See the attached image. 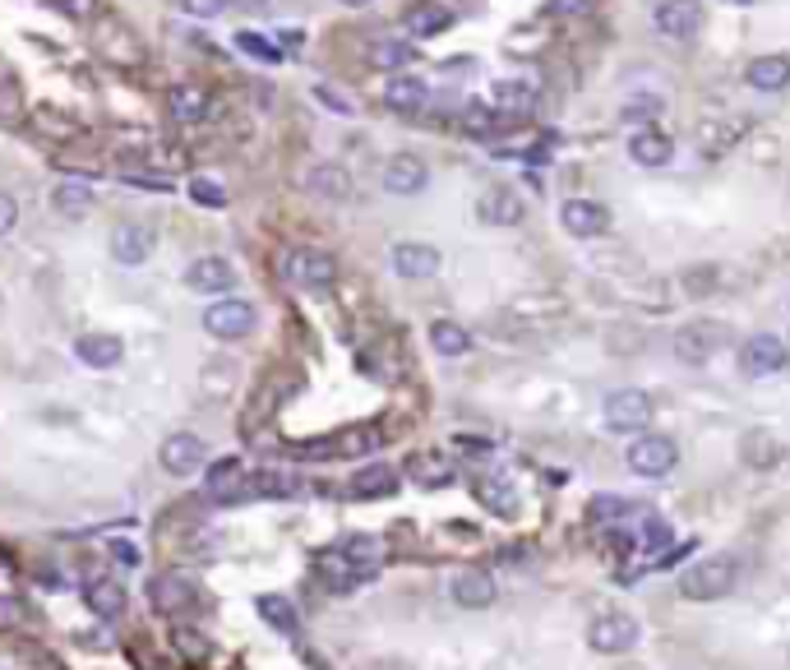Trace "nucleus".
I'll return each instance as SVG.
<instances>
[{
	"mask_svg": "<svg viewBox=\"0 0 790 670\" xmlns=\"http://www.w3.org/2000/svg\"><path fill=\"white\" fill-rule=\"evenodd\" d=\"M388 264H393V273H398V278L420 282V278H435L439 273V250L426 245V241H398V245H393V254H388Z\"/></svg>",
	"mask_w": 790,
	"mask_h": 670,
	"instance_id": "2eb2a0df",
	"label": "nucleus"
},
{
	"mask_svg": "<svg viewBox=\"0 0 790 670\" xmlns=\"http://www.w3.org/2000/svg\"><path fill=\"white\" fill-rule=\"evenodd\" d=\"M550 10L555 14H578V10H588V0H550Z\"/></svg>",
	"mask_w": 790,
	"mask_h": 670,
	"instance_id": "5fc2aeb1",
	"label": "nucleus"
},
{
	"mask_svg": "<svg viewBox=\"0 0 790 670\" xmlns=\"http://www.w3.org/2000/svg\"><path fill=\"white\" fill-rule=\"evenodd\" d=\"M301 495V481L292 472H246L236 481V491L222 504H246V500H292Z\"/></svg>",
	"mask_w": 790,
	"mask_h": 670,
	"instance_id": "6e6552de",
	"label": "nucleus"
},
{
	"mask_svg": "<svg viewBox=\"0 0 790 670\" xmlns=\"http://www.w3.org/2000/svg\"><path fill=\"white\" fill-rule=\"evenodd\" d=\"M254 305L241 301V296H218L214 305L204 311V328L214 333V338L222 343H236V338H246V333H254Z\"/></svg>",
	"mask_w": 790,
	"mask_h": 670,
	"instance_id": "20e7f679",
	"label": "nucleus"
},
{
	"mask_svg": "<svg viewBox=\"0 0 790 670\" xmlns=\"http://www.w3.org/2000/svg\"><path fill=\"white\" fill-rule=\"evenodd\" d=\"M380 186L388 190V195H420L430 186V167L416 158V153H393V158L380 167Z\"/></svg>",
	"mask_w": 790,
	"mask_h": 670,
	"instance_id": "9b49d317",
	"label": "nucleus"
},
{
	"mask_svg": "<svg viewBox=\"0 0 790 670\" xmlns=\"http://www.w3.org/2000/svg\"><path fill=\"white\" fill-rule=\"evenodd\" d=\"M61 14H70V19H93L97 14V0H51Z\"/></svg>",
	"mask_w": 790,
	"mask_h": 670,
	"instance_id": "09e8293b",
	"label": "nucleus"
},
{
	"mask_svg": "<svg viewBox=\"0 0 790 670\" xmlns=\"http://www.w3.org/2000/svg\"><path fill=\"white\" fill-rule=\"evenodd\" d=\"M601 417L620 435H643V426L652 421V398L643 389H615V394H605Z\"/></svg>",
	"mask_w": 790,
	"mask_h": 670,
	"instance_id": "39448f33",
	"label": "nucleus"
},
{
	"mask_svg": "<svg viewBox=\"0 0 790 670\" xmlns=\"http://www.w3.org/2000/svg\"><path fill=\"white\" fill-rule=\"evenodd\" d=\"M51 203H56V213H65V218H84L93 209V186L89 180H61V186L51 190Z\"/></svg>",
	"mask_w": 790,
	"mask_h": 670,
	"instance_id": "2f4dec72",
	"label": "nucleus"
},
{
	"mask_svg": "<svg viewBox=\"0 0 790 670\" xmlns=\"http://www.w3.org/2000/svg\"><path fill=\"white\" fill-rule=\"evenodd\" d=\"M74 356L84 360L89 370H112L125 360V343L116 338V333H79L74 338Z\"/></svg>",
	"mask_w": 790,
	"mask_h": 670,
	"instance_id": "a211bd4d",
	"label": "nucleus"
},
{
	"mask_svg": "<svg viewBox=\"0 0 790 670\" xmlns=\"http://www.w3.org/2000/svg\"><path fill=\"white\" fill-rule=\"evenodd\" d=\"M153 245H157V237H153V227H144V222H121L116 231H112V254H116V264H144L148 254H153Z\"/></svg>",
	"mask_w": 790,
	"mask_h": 670,
	"instance_id": "6ab92c4d",
	"label": "nucleus"
},
{
	"mask_svg": "<svg viewBox=\"0 0 790 670\" xmlns=\"http://www.w3.org/2000/svg\"><path fill=\"white\" fill-rule=\"evenodd\" d=\"M426 97H430V88L420 84L416 74H393L384 84V107H393V112H420Z\"/></svg>",
	"mask_w": 790,
	"mask_h": 670,
	"instance_id": "cd10ccee",
	"label": "nucleus"
},
{
	"mask_svg": "<svg viewBox=\"0 0 790 670\" xmlns=\"http://www.w3.org/2000/svg\"><path fill=\"white\" fill-rule=\"evenodd\" d=\"M628 158H634L638 167H666L675 158V144L662 130H638L634 139H628Z\"/></svg>",
	"mask_w": 790,
	"mask_h": 670,
	"instance_id": "c85d7f7f",
	"label": "nucleus"
},
{
	"mask_svg": "<svg viewBox=\"0 0 790 670\" xmlns=\"http://www.w3.org/2000/svg\"><path fill=\"white\" fill-rule=\"evenodd\" d=\"M342 6H371V0H342Z\"/></svg>",
	"mask_w": 790,
	"mask_h": 670,
	"instance_id": "13d9d810",
	"label": "nucleus"
},
{
	"mask_svg": "<svg viewBox=\"0 0 790 670\" xmlns=\"http://www.w3.org/2000/svg\"><path fill=\"white\" fill-rule=\"evenodd\" d=\"M490 102H495V112H532L537 107V88L522 84V80H499L490 88Z\"/></svg>",
	"mask_w": 790,
	"mask_h": 670,
	"instance_id": "473e14b6",
	"label": "nucleus"
},
{
	"mask_svg": "<svg viewBox=\"0 0 790 670\" xmlns=\"http://www.w3.org/2000/svg\"><path fill=\"white\" fill-rule=\"evenodd\" d=\"M726 343V328L713 324V320H694V324H684L675 333V356L684 360V366H707Z\"/></svg>",
	"mask_w": 790,
	"mask_h": 670,
	"instance_id": "0eeeda50",
	"label": "nucleus"
},
{
	"mask_svg": "<svg viewBox=\"0 0 790 670\" xmlns=\"http://www.w3.org/2000/svg\"><path fill=\"white\" fill-rule=\"evenodd\" d=\"M231 6H241V10H254V6H263V0H231Z\"/></svg>",
	"mask_w": 790,
	"mask_h": 670,
	"instance_id": "4d7b16f0",
	"label": "nucleus"
},
{
	"mask_svg": "<svg viewBox=\"0 0 790 670\" xmlns=\"http://www.w3.org/2000/svg\"><path fill=\"white\" fill-rule=\"evenodd\" d=\"M740 370L749 379H768L777 370H786V343L777 333H753V338L740 347Z\"/></svg>",
	"mask_w": 790,
	"mask_h": 670,
	"instance_id": "ddd939ff",
	"label": "nucleus"
},
{
	"mask_svg": "<svg viewBox=\"0 0 790 670\" xmlns=\"http://www.w3.org/2000/svg\"><path fill=\"white\" fill-rule=\"evenodd\" d=\"M624 462H628V472H638L647 481H662V477L675 472L679 449H675V440H666V435H643V440L628 444Z\"/></svg>",
	"mask_w": 790,
	"mask_h": 670,
	"instance_id": "7ed1b4c3",
	"label": "nucleus"
},
{
	"mask_svg": "<svg viewBox=\"0 0 790 670\" xmlns=\"http://www.w3.org/2000/svg\"><path fill=\"white\" fill-rule=\"evenodd\" d=\"M195 601H199V587H195V578H186L180 569H167V574H157L148 583V606L157 615H180V610H190Z\"/></svg>",
	"mask_w": 790,
	"mask_h": 670,
	"instance_id": "9d476101",
	"label": "nucleus"
},
{
	"mask_svg": "<svg viewBox=\"0 0 790 670\" xmlns=\"http://www.w3.org/2000/svg\"><path fill=\"white\" fill-rule=\"evenodd\" d=\"M190 199L199 203V209H222L227 203V186L218 176H190Z\"/></svg>",
	"mask_w": 790,
	"mask_h": 670,
	"instance_id": "a19ab883",
	"label": "nucleus"
},
{
	"mask_svg": "<svg viewBox=\"0 0 790 670\" xmlns=\"http://www.w3.org/2000/svg\"><path fill=\"white\" fill-rule=\"evenodd\" d=\"M254 610L263 615V625H273L278 634H297V629H301V615H297L292 597H278V592H263V597L254 601Z\"/></svg>",
	"mask_w": 790,
	"mask_h": 670,
	"instance_id": "7c9ffc66",
	"label": "nucleus"
},
{
	"mask_svg": "<svg viewBox=\"0 0 790 670\" xmlns=\"http://www.w3.org/2000/svg\"><path fill=\"white\" fill-rule=\"evenodd\" d=\"M652 23L656 33H666L675 42H689L703 33V6L698 0H662V6L652 10Z\"/></svg>",
	"mask_w": 790,
	"mask_h": 670,
	"instance_id": "f8f14e48",
	"label": "nucleus"
},
{
	"mask_svg": "<svg viewBox=\"0 0 790 670\" xmlns=\"http://www.w3.org/2000/svg\"><path fill=\"white\" fill-rule=\"evenodd\" d=\"M23 121V88L14 84V74H0V125Z\"/></svg>",
	"mask_w": 790,
	"mask_h": 670,
	"instance_id": "79ce46f5",
	"label": "nucleus"
},
{
	"mask_svg": "<svg viewBox=\"0 0 790 670\" xmlns=\"http://www.w3.org/2000/svg\"><path fill=\"white\" fill-rule=\"evenodd\" d=\"M157 462H163L167 477H195L208 462V449H204L199 435L176 430V435H167V440H163V449H157Z\"/></svg>",
	"mask_w": 790,
	"mask_h": 670,
	"instance_id": "1a4fd4ad",
	"label": "nucleus"
},
{
	"mask_svg": "<svg viewBox=\"0 0 790 670\" xmlns=\"http://www.w3.org/2000/svg\"><path fill=\"white\" fill-rule=\"evenodd\" d=\"M412 56H416V46H407V42H375L371 46L375 70H403V65H412Z\"/></svg>",
	"mask_w": 790,
	"mask_h": 670,
	"instance_id": "ea45409f",
	"label": "nucleus"
},
{
	"mask_svg": "<svg viewBox=\"0 0 790 670\" xmlns=\"http://www.w3.org/2000/svg\"><path fill=\"white\" fill-rule=\"evenodd\" d=\"M726 6H753V0H726Z\"/></svg>",
	"mask_w": 790,
	"mask_h": 670,
	"instance_id": "bf43d9fd",
	"label": "nucleus"
},
{
	"mask_svg": "<svg viewBox=\"0 0 790 670\" xmlns=\"http://www.w3.org/2000/svg\"><path fill=\"white\" fill-rule=\"evenodd\" d=\"M320 574H324V583H329V592H356L365 578L352 569L347 559H342V551H324L320 555Z\"/></svg>",
	"mask_w": 790,
	"mask_h": 670,
	"instance_id": "c9c22d12",
	"label": "nucleus"
},
{
	"mask_svg": "<svg viewBox=\"0 0 790 670\" xmlns=\"http://www.w3.org/2000/svg\"><path fill=\"white\" fill-rule=\"evenodd\" d=\"M656 112H662V102H656V97H643V102H628V107H624V116H628V121H634V116H656Z\"/></svg>",
	"mask_w": 790,
	"mask_h": 670,
	"instance_id": "864d4df0",
	"label": "nucleus"
},
{
	"mask_svg": "<svg viewBox=\"0 0 790 670\" xmlns=\"http://www.w3.org/2000/svg\"><path fill=\"white\" fill-rule=\"evenodd\" d=\"M449 597H454L462 610H486V606H495L499 587H495V578H490L486 569H458V574L449 578Z\"/></svg>",
	"mask_w": 790,
	"mask_h": 670,
	"instance_id": "dca6fc26",
	"label": "nucleus"
},
{
	"mask_svg": "<svg viewBox=\"0 0 790 670\" xmlns=\"http://www.w3.org/2000/svg\"><path fill=\"white\" fill-rule=\"evenodd\" d=\"M282 273L297 282V287H305V292H324V287H333L337 282V260L329 250H292L282 260Z\"/></svg>",
	"mask_w": 790,
	"mask_h": 670,
	"instance_id": "423d86ee",
	"label": "nucleus"
},
{
	"mask_svg": "<svg viewBox=\"0 0 790 670\" xmlns=\"http://www.w3.org/2000/svg\"><path fill=\"white\" fill-rule=\"evenodd\" d=\"M592 513H596V519H624V513H634V504L620 500V495H596Z\"/></svg>",
	"mask_w": 790,
	"mask_h": 670,
	"instance_id": "49530a36",
	"label": "nucleus"
},
{
	"mask_svg": "<svg viewBox=\"0 0 790 670\" xmlns=\"http://www.w3.org/2000/svg\"><path fill=\"white\" fill-rule=\"evenodd\" d=\"M781 440L777 435H768V430H749L745 440H740V462L745 468H777L781 462Z\"/></svg>",
	"mask_w": 790,
	"mask_h": 670,
	"instance_id": "c756f323",
	"label": "nucleus"
},
{
	"mask_svg": "<svg viewBox=\"0 0 790 670\" xmlns=\"http://www.w3.org/2000/svg\"><path fill=\"white\" fill-rule=\"evenodd\" d=\"M477 500H481L486 509H495V513H513V509H518V495H513L509 477H481V481H477Z\"/></svg>",
	"mask_w": 790,
	"mask_h": 670,
	"instance_id": "4c0bfd02",
	"label": "nucleus"
},
{
	"mask_svg": "<svg viewBox=\"0 0 790 670\" xmlns=\"http://www.w3.org/2000/svg\"><path fill=\"white\" fill-rule=\"evenodd\" d=\"M14 222H19V203H14V195L0 190V237H10Z\"/></svg>",
	"mask_w": 790,
	"mask_h": 670,
	"instance_id": "8fccbe9b",
	"label": "nucleus"
},
{
	"mask_svg": "<svg viewBox=\"0 0 790 670\" xmlns=\"http://www.w3.org/2000/svg\"><path fill=\"white\" fill-rule=\"evenodd\" d=\"M638 642V620L628 610H605L588 625V648L605 652V657H620Z\"/></svg>",
	"mask_w": 790,
	"mask_h": 670,
	"instance_id": "f03ea898",
	"label": "nucleus"
},
{
	"mask_svg": "<svg viewBox=\"0 0 790 670\" xmlns=\"http://www.w3.org/2000/svg\"><path fill=\"white\" fill-rule=\"evenodd\" d=\"M740 583V564L730 555H707L679 574V597L684 601H721Z\"/></svg>",
	"mask_w": 790,
	"mask_h": 670,
	"instance_id": "f257e3e1",
	"label": "nucleus"
},
{
	"mask_svg": "<svg viewBox=\"0 0 790 670\" xmlns=\"http://www.w3.org/2000/svg\"><path fill=\"white\" fill-rule=\"evenodd\" d=\"M398 491V472L384 468V462H371V468H361L352 481H347V495L352 500H384Z\"/></svg>",
	"mask_w": 790,
	"mask_h": 670,
	"instance_id": "393cba45",
	"label": "nucleus"
},
{
	"mask_svg": "<svg viewBox=\"0 0 790 670\" xmlns=\"http://www.w3.org/2000/svg\"><path fill=\"white\" fill-rule=\"evenodd\" d=\"M84 601H89V610L97 615V620H121L125 615V587L116 578H93L84 587Z\"/></svg>",
	"mask_w": 790,
	"mask_h": 670,
	"instance_id": "a878e982",
	"label": "nucleus"
},
{
	"mask_svg": "<svg viewBox=\"0 0 790 670\" xmlns=\"http://www.w3.org/2000/svg\"><path fill=\"white\" fill-rule=\"evenodd\" d=\"M305 190L320 195V199L342 203V199H352V171L337 167V163H314V167L305 171Z\"/></svg>",
	"mask_w": 790,
	"mask_h": 670,
	"instance_id": "412c9836",
	"label": "nucleus"
},
{
	"mask_svg": "<svg viewBox=\"0 0 790 670\" xmlns=\"http://www.w3.org/2000/svg\"><path fill=\"white\" fill-rule=\"evenodd\" d=\"M176 10H186L190 19H218L231 10V0H176Z\"/></svg>",
	"mask_w": 790,
	"mask_h": 670,
	"instance_id": "a18cd8bd",
	"label": "nucleus"
},
{
	"mask_svg": "<svg viewBox=\"0 0 790 670\" xmlns=\"http://www.w3.org/2000/svg\"><path fill=\"white\" fill-rule=\"evenodd\" d=\"M467 130L471 135H490L495 130V112L481 107V102H471V107H467Z\"/></svg>",
	"mask_w": 790,
	"mask_h": 670,
	"instance_id": "de8ad7c7",
	"label": "nucleus"
},
{
	"mask_svg": "<svg viewBox=\"0 0 790 670\" xmlns=\"http://www.w3.org/2000/svg\"><path fill=\"white\" fill-rule=\"evenodd\" d=\"M689 287H694V296H707L717 287V269H698V273H689Z\"/></svg>",
	"mask_w": 790,
	"mask_h": 670,
	"instance_id": "603ef678",
	"label": "nucleus"
},
{
	"mask_svg": "<svg viewBox=\"0 0 790 670\" xmlns=\"http://www.w3.org/2000/svg\"><path fill=\"white\" fill-rule=\"evenodd\" d=\"M236 46H241L246 56H254V61H269V65L282 61V51H278L269 38H259V33H236Z\"/></svg>",
	"mask_w": 790,
	"mask_h": 670,
	"instance_id": "37998d69",
	"label": "nucleus"
},
{
	"mask_svg": "<svg viewBox=\"0 0 790 670\" xmlns=\"http://www.w3.org/2000/svg\"><path fill=\"white\" fill-rule=\"evenodd\" d=\"M112 551H116L121 564H139V555H135V546H129V541H112Z\"/></svg>",
	"mask_w": 790,
	"mask_h": 670,
	"instance_id": "6e6d98bb",
	"label": "nucleus"
},
{
	"mask_svg": "<svg viewBox=\"0 0 790 670\" xmlns=\"http://www.w3.org/2000/svg\"><path fill=\"white\" fill-rule=\"evenodd\" d=\"M745 80L758 93H781L790 84V56H753L749 70H745Z\"/></svg>",
	"mask_w": 790,
	"mask_h": 670,
	"instance_id": "bb28decb",
	"label": "nucleus"
},
{
	"mask_svg": "<svg viewBox=\"0 0 790 670\" xmlns=\"http://www.w3.org/2000/svg\"><path fill=\"white\" fill-rule=\"evenodd\" d=\"M33 130L46 139H74L79 125H74V116H65L56 107H33Z\"/></svg>",
	"mask_w": 790,
	"mask_h": 670,
	"instance_id": "58836bf2",
	"label": "nucleus"
},
{
	"mask_svg": "<svg viewBox=\"0 0 790 670\" xmlns=\"http://www.w3.org/2000/svg\"><path fill=\"white\" fill-rule=\"evenodd\" d=\"M337 551H342V559H347L365 583H371V578L384 569V541H380V536H347Z\"/></svg>",
	"mask_w": 790,
	"mask_h": 670,
	"instance_id": "5701e85b",
	"label": "nucleus"
},
{
	"mask_svg": "<svg viewBox=\"0 0 790 670\" xmlns=\"http://www.w3.org/2000/svg\"><path fill=\"white\" fill-rule=\"evenodd\" d=\"M167 107H171V121L180 125H199L208 116V107H214V97H208L204 84H176L167 93Z\"/></svg>",
	"mask_w": 790,
	"mask_h": 670,
	"instance_id": "b1692460",
	"label": "nucleus"
},
{
	"mask_svg": "<svg viewBox=\"0 0 790 670\" xmlns=\"http://www.w3.org/2000/svg\"><path fill=\"white\" fill-rule=\"evenodd\" d=\"M186 287L190 292H204V296H218V292H231L236 287V269L222 260V254H204L186 269Z\"/></svg>",
	"mask_w": 790,
	"mask_h": 670,
	"instance_id": "f3484780",
	"label": "nucleus"
},
{
	"mask_svg": "<svg viewBox=\"0 0 790 670\" xmlns=\"http://www.w3.org/2000/svg\"><path fill=\"white\" fill-rule=\"evenodd\" d=\"M477 213H481V222H490V227H518L527 209H522V195H513L509 186H495V190L481 195Z\"/></svg>",
	"mask_w": 790,
	"mask_h": 670,
	"instance_id": "4be33fe9",
	"label": "nucleus"
},
{
	"mask_svg": "<svg viewBox=\"0 0 790 670\" xmlns=\"http://www.w3.org/2000/svg\"><path fill=\"white\" fill-rule=\"evenodd\" d=\"M241 477H246L241 462H236V458H222V462H214V468H208V477H204V495L222 504V500L236 491V481H241Z\"/></svg>",
	"mask_w": 790,
	"mask_h": 670,
	"instance_id": "f704fd0d",
	"label": "nucleus"
},
{
	"mask_svg": "<svg viewBox=\"0 0 790 670\" xmlns=\"http://www.w3.org/2000/svg\"><path fill=\"white\" fill-rule=\"evenodd\" d=\"M454 23V10L449 6H416L412 14H407V29H412V38H435V33H444Z\"/></svg>",
	"mask_w": 790,
	"mask_h": 670,
	"instance_id": "e433bc0d",
	"label": "nucleus"
},
{
	"mask_svg": "<svg viewBox=\"0 0 790 670\" xmlns=\"http://www.w3.org/2000/svg\"><path fill=\"white\" fill-rule=\"evenodd\" d=\"M560 222H564L569 237L592 241V237H605V231H611V209L596 203V199H564Z\"/></svg>",
	"mask_w": 790,
	"mask_h": 670,
	"instance_id": "4468645a",
	"label": "nucleus"
},
{
	"mask_svg": "<svg viewBox=\"0 0 790 670\" xmlns=\"http://www.w3.org/2000/svg\"><path fill=\"white\" fill-rule=\"evenodd\" d=\"M23 625H29V606H23L19 597H6V592H0V634H14Z\"/></svg>",
	"mask_w": 790,
	"mask_h": 670,
	"instance_id": "c03bdc74",
	"label": "nucleus"
},
{
	"mask_svg": "<svg viewBox=\"0 0 790 670\" xmlns=\"http://www.w3.org/2000/svg\"><path fill=\"white\" fill-rule=\"evenodd\" d=\"M430 347L439 356H467L471 352V333L462 324H454V320H435L430 324Z\"/></svg>",
	"mask_w": 790,
	"mask_h": 670,
	"instance_id": "72a5a7b5",
	"label": "nucleus"
},
{
	"mask_svg": "<svg viewBox=\"0 0 790 670\" xmlns=\"http://www.w3.org/2000/svg\"><path fill=\"white\" fill-rule=\"evenodd\" d=\"M314 97H320L324 102V107H333V112H342V116H352L356 107H352V97H342V93H333L329 84H320V88H314Z\"/></svg>",
	"mask_w": 790,
	"mask_h": 670,
	"instance_id": "3c124183",
	"label": "nucleus"
},
{
	"mask_svg": "<svg viewBox=\"0 0 790 670\" xmlns=\"http://www.w3.org/2000/svg\"><path fill=\"white\" fill-rule=\"evenodd\" d=\"M97 46H102V56L116 61V65H135V61H144V51H139V42H135V33H129L121 19L97 23Z\"/></svg>",
	"mask_w": 790,
	"mask_h": 670,
	"instance_id": "aec40b11",
	"label": "nucleus"
}]
</instances>
